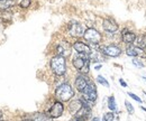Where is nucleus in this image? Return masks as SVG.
<instances>
[{"mask_svg": "<svg viewBox=\"0 0 146 121\" xmlns=\"http://www.w3.org/2000/svg\"><path fill=\"white\" fill-rule=\"evenodd\" d=\"M73 94H74L73 89L69 83H63V84L58 85L55 90V98L60 102H66V101L71 100Z\"/></svg>", "mask_w": 146, "mask_h": 121, "instance_id": "obj_1", "label": "nucleus"}, {"mask_svg": "<svg viewBox=\"0 0 146 121\" xmlns=\"http://www.w3.org/2000/svg\"><path fill=\"white\" fill-rule=\"evenodd\" d=\"M51 69L55 75H64L66 72V61L65 57L56 55L51 60Z\"/></svg>", "mask_w": 146, "mask_h": 121, "instance_id": "obj_2", "label": "nucleus"}, {"mask_svg": "<svg viewBox=\"0 0 146 121\" xmlns=\"http://www.w3.org/2000/svg\"><path fill=\"white\" fill-rule=\"evenodd\" d=\"M72 64L79 72H81L82 74H87L89 72V64H90L89 56L79 54L72 60Z\"/></svg>", "mask_w": 146, "mask_h": 121, "instance_id": "obj_3", "label": "nucleus"}, {"mask_svg": "<svg viewBox=\"0 0 146 121\" xmlns=\"http://www.w3.org/2000/svg\"><path fill=\"white\" fill-rule=\"evenodd\" d=\"M83 37H84V39H86L87 42H89L90 44H93V45L99 44V43L101 42V39H102L101 34H100L97 29H94V28H88V29L84 32Z\"/></svg>", "mask_w": 146, "mask_h": 121, "instance_id": "obj_4", "label": "nucleus"}, {"mask_svg": "<svg viewBox=\"0 0 146 121\" xmlns=\"http://www.w3.org/2000/svg\"><path fill=\"white\" fill-rule=\"evenodd\" d=\"M82 97L84 99V102H94L97 100V89L94 84H88L86 90L82 92Z\"/></svg>", "mask_w": 146, "mask_h": 121, "instance_id": "obj_5", "label": "nucleus"}, {"mask_svg": "<svg viewBox=\"0 0 146 121\" xmlns=\"http://www.w3.org/2000/svg\"><path fill=\"white\" fill-rule=\"evenodd\" d=\"M84 28L80 22H72L69 26V34L72 37H81L84 35Z\"/></svg>", "mask_w": 146, "mask_h": 121, "instance_id": "obj_6", "label": "nucleus"}, {"mask_svg": "<svg viewBox=\"0 0 146 121\" xmlns=\"http://www.w3.org/2000/svg\"><path fill=\"white\" fill-rule=\"evenodd\" d=\"M63 111H64V106H63V104L61 103L60 101H57V102H55V103L51 106V109L48 110L47 114H48L51 118H58V117L62 116Z\"/></svg>", "mask_w": 146, "mask_h": 121, "instance_id": "obj_7", "label": "nucleus"}, {"mask_svg": "<svg viewBox=\"0 0 146 121\" xmlns=\"http://www.w3.org/2000/svg\"><path fill=\"white\" fill-rule=\"evenodd\" d=\"M56 52H57V55H60V56L68 57V56H70V54H71V45H70L68 42L63 40V42H61V43L57 45Z\"/></svg>", "mask_w": 146, "mask_h": 121, "instance_id": "obj_8", "label": "nucleus"}, {"mask_svg": "<svg viewBox=\"0 0 146 121\" xmlns=\"http://www.w3.org/2000/svg\"><path fill=\"white\" fill-rule=\"evenodd\" d=\"M73 48L75 50V52L78 53V54H80V55L89 56L90 53H91V48H90L87 44H84V43H82V42H75V43L73 44Z\"/></svg>", "mask_w": 146, "mask_h": 121, "instance_id": "obj_9", "label": "nucleus"}, {"mask_svg": "<svg viewBox=\"0 0 146 121\" xmlns=\"http://www.w3.org/2000/svg\"><path fill=\"white\" fill-rule=\"evenodd\" d=\"M102 53L107 56H110V57H117L121 54V50L117 46V45H108V46H105L101 48Z\"/></svg>", "mask_w": 146, "mask_h": 121, "instance_id": "obj_10", "label": "nucleus"}, {"mask_svg": "<svg viewBox=\"0 0 146 121\" xmlns=\"http://www.w3.org/2000/svg\"><path fill=\"white\" fill-rule=\"evenodd\" d=\"M102 27H104V29H105L106 32H108V33H115V32H117V29H118L117 22H116L115 20L110 19V18L104 19V21H102Z\"/></svg>", "mask_w": 146, "mask_h": 121, "instance_id": "obj_11", "label": "nucleus"}, {"mask_svg": "<svg viewBox=\"0 0 146 121\" xmlns=\"http://www.w3.org/2000/svg\"><path fill=\"white\" fill-rule=\"evenodd\" d=\"M126 54L128 56H133V57H138V56L143 57V56H145L144 50L141 48V47H137V46H128L126 48Z\"/></svg>", "mask_w": 146, "mask_h": 121, "instance_id": "obj_12", "label": "nucleus"}, {"mask_svg": "<svg viewBox=\"0 0 146 121\" xmlns=\"http://www.w3.org/2000/svg\"><path fill=\"white\" fill-rule=\"evenodd\" d=\"M75 87H76V90L79 91V92H83L84 90H86V87H88V81H87V79L83 76V75H79L76 79H75Z\"/></svg>", "mask_w": 146, "mask_h": 121, "instance_id": "obj_13", "label": "nucleus"}, {"mask_svg": "<svg viewBox=\"0 0 146 121\" xmlns=\"http://www.w3.org/2000/svg\"><path fill=\"white\" fill-rule=\"evenodd\" d=\"M83 105H84V104H83V102H82L81 100H73V101H71V102L69 103L68 109H69V111H70L72 114H76V113L81 110V108H82Z\"/></svg>", "mask_w": 146, "mask_h": 121, "instance_id": "obj_14", "label": "nucleus"}, {"mask_svg": "<svg viewBox=\"0 0 146 121\" xmlns=\"http://www.w3.org/2000/svg\"><path fill=\"white\" fill-rule=\"evenodd\" d=\"M90 113H91L90 108H89L88 105L84 104V105L81 108V110H80L75 116H76V118H79V119H83V120H86L87 118L90 117Z\"/></svg>", "mask_w": 146, "mask_h": 121, "instance_id": "obj_15", "label": "nucleus"}, {"mask_svg": "<svg viewBox=\"0 0 146 121\" xmlns=\"http://www.w3.org/2000/svg\"><path fill=\"white\" fill-rule=\"evenodd\" d=\"M89 60L93 62H104L105 57H104V53L102 51H91L89 55Z\"/></svg>", "mask_w": 146, "mask_h": 121, "instance_id": "obj_16", "label": "nucleus"}, {"mask_svg": "<svg viewBox=\"0 0 146 121\" xmlns=\"http://www.w3.org/2000/svg\"><path fill=\"white\" fill-rule=\"evenodd\" d=\"M121 38H123V42L124 43H126V44H131V43H134L135 40H136V35L135 33H133V32H127V30H125L123 35H121Z\"/></svg>", "mask_w": 146, "mask_h": 121, "instance_id": "obj_17", "label": "nucleus"}, {"mask_svg": "<svg viewBox=\"0 0 146 121\" xmlns=\"http://www.w3.org/2000/svg\"><path fill=\"white\" fill-rule=\"evenodd\" d=\"M32 120L34 121H52L51 119V117L48 116V114H44V113H35L32 118H31Z\"/></svg>", "mask_w": 146, "mask_h": 121, "instance_id": "obj_18", "label": "nucleus"}, {"mask_svg": "<svg viewBox=\"0 0 146 121\" xmlns=\"http://www.w3.org/2000/svg\"><path fill=\"white\" fill-rule=\"evenodd\" d=\"M0 18L3 21H10L13 18V13L10 11V9H3L0 11Z\"/></svg>", "mask_w": 146, "mask_h": 121, "instance_id": "obj_19", "label": "nucleus"}, {"mask_svg": "<svg viewBox=\"0 0 146 121\" xmlns=\"http://www.w3.org/2000/svg\"><path fill=\"white\" fill-rule=\"evenodd\" d=\"M135 43H136V46L137 47H141V48H146V35H142V36H139L136 40H135Z\"/></svg>", "mask_w": 146, "mask_h": 121, "instance_id": "obj_20", "label": "nucleus"}, {"mask_svg": "<svg viewBox=\"0 0 146 121\" xmlns=\"http://www.w3.org/2000/svg\"><path fill=\"white\" fill-rule=\"evenodd\" d=\"M11 6H13V0H0L1 9H9Z\"/></svg>", "mask_w": 146, "mask_h": 121, "instance_id": "obj_21", "label": "nucleus"}, {"mask_svg": "<svg viewBox=\"0 0 146 121\" xmlns=\"http://www.w3.org/2000/svg\"><path fill=\"white\" fill-rule=\"evenodd\" d=\"M108 108L111 111H116L117 110V105H116V100L113 97H109L108 98Z\"/></svg>", "mask_w": 146, "mask_h": 121, "instance_id": "obj_22", "label": "nucleus"}, {"mask_svg": "<svg viewBox=\"0 0 146 121\" xmlns=\"http://www.w3.org/2000/svg\"><path fill=\"white\" fill-rule=\"evenodd\" d=\"M97 81L100 83V84H102V85H105L106 87H109V83H108V81L105 79V77H102L101 75H99L98 77H97Z\"/></svg>", "mask_w": 146, "mask_h": 121, "instance_id": "obj_23", "label": "nucleus"}, {"mask_svg": "<svg viewBox=\"0 0 146 121\" xmlns=\"http://www.w3.org/2000/svg\"><path fill=\"white\" fill-rule=\"evenodd\" d=\"M113 119H115V114L112 112H107L104 116V121H113Z\"/></svg>", "mask_w": 146, "mask_h": 121, "instance_id": "obj_24", "label": "nucleus"}, {"mask_svg": "<svg viewBox=\"0 0 146 121\" xmlns=\"http://www.w3.org/2000/svg\"><path fill=\"white\" fill-rule=\"evenodd\" d=\"M31 3H32V0H20L19 6L21 8H28L31 6Z\"/></svg>", "mask_w": 146, "mask_h": 121, "instance_id": "obj_25", "label": "nucleus"}, {"mask_svg": "<svg viewBox=\"0 0 146 121\" xmlns=\"http://www.w3.org/2000/svg\"><path fill=\"white\" fill-rule=\"evenodd\" d=\"M125 105H126V109H127L128 113L129 114H134V106L131 105V103L128 102V101H125Z\"/></svg>", "mask_w": 146, "mask_h": 121, "instance_id": "obj_26", "label": "nucleus"}, {"mask_svg": "<svg viewBox=\"0 0 146 121\" xmlns=\"http://www.w3.org/2000/svg\"><path fill=\"white\" fill-rule=\"evenodd\" d=\"M133 64H134L136 67H138V69H141V67L144 66L143 62H142L141 60H138V58H134V60H133Z\"/></svg>", "mask_w": 146, "mask_h": 121, "instance_id": "obj_27", "label": "nucleus"}, {"mask_svg": "<svg viewBox=\"0 0 146 121\" xmlns=\"http://www.w3.org/2000/svg\"><path fill=\"white\" fill-rule=\"evenodd\" d=\"M128 95L131 98V99H134L135 101H137V102H139V103H142V99L139 98V97H137L136 94H134V93H131V92H129L128 93Z\"/></svg>", "mask_w": 146, "mask_h": 121, "instance_id": "obj_28", "label": "nucleus"}, {"mask_svg": "<svg viewBox=\"0 0 146 121\" xmlns=\"http://www.w3.org/2000/svg\"><path fill=\"white\" fill-rule=\"evenodd\" d=\"M119 83L123 85V87H127V83H126V82H125L123 79H120V80H119Z\"/></svg>", "mask_w": 146, "mask_h": 121, "instance_id": "obj_29", "label": "nucleus"}, {"mask_svg": "<svg viewBox=\"0 0 146 121\" xmlns=\"http://www.w3.org/2000/svg\"><path fill=\"white\" fill-rule=\"evenodd\" d=\"M74 121H84V120H83V119H79V118H76Z\"/></svg>", "mask_w": 146, "mask_h": 121, "instance_id": "obj_30", "label": "nucleus"}, {"mask_svg": "<svg viewBox=\"0 0 146 121\" xmlns=\"http://www.w3.org/2000/svg\"><path fill=\"white\" fill-rule=\"evenodd\" d=\"M1 118H2V112H1V110H0V121H1Z\"/></svg>", "mask_w": 146, "mask_h": 121, "instance_id": "obj_31", "label": "nucleus"}, {"mask_svg": "<svg viewBox=\"0 0 146 121\" xmlns=\"http://www.w3.org/2000/svg\"><path fill=\"white\" fill-rule=\"evenodd\" d=\"M92 121H100V120H99V118H94V119H93Z\"/></svg>", "mask_w": 146, "mask_h": 121, "instance_id": "obj_32", "label": "nucleus"}, {"mask_svg": "<svg viewBox=\"0 0 146 121\" xmlns=\"http://www.w3.org/2000/svg\"><path fill=\"white\" fill-rule=\"evenodd\" d=\"M96 69H100V65H97V66H96Z\"/></svg>", "mask_w": 146, "mask_h": 121, "instance_id": "obj_33", "label": "nucleus"}, {"mask_svg": "<svg viewBox=\"0 0 146 121\" xmlns=\"http://www.w3.org/2000/svg\"><path fill=\"white\" fill-rule=\"evenodd\" d=\"M143 79H144V80H145V81H146V77H145V76H144V77H143Z\"/></svg>", "mask_w": 146, "mask_h": 121, "instance_id": "obj_34", "label": "nucleus"}, {"mask_svg": "<svg viewBox=\"0 0 146 121\" xmlns=\"http://www.w3.org/2000/svg\"><path fill=\"white\" fill-rule=\"evenodd\" d=\"M145 94H146V92H145Z\"/></svg>", "mask_w": 146, "mask_h": 121, "instance_id": "obj_35", "label": "nucleus"}]
</instances>
